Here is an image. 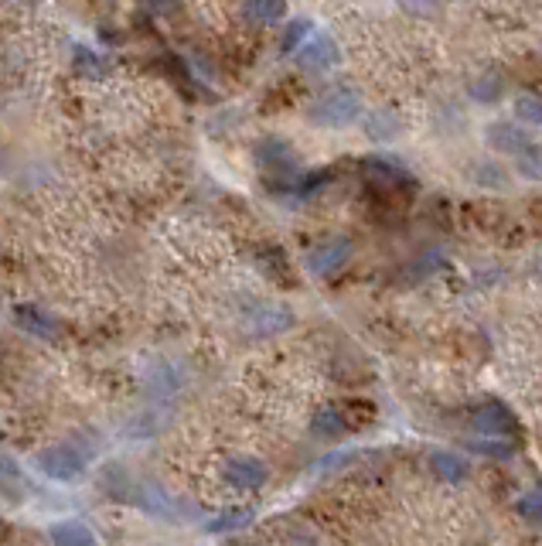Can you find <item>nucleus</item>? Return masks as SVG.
I'll return each mask as SVG.
<instances>
[{
  "instance_id": "obj_1",
  "label": "nucleus",
  "mask_w": 542,
  "mask_h": 546,
  "mask_svg": "<svg viewBox=\"0 0 542 546\" xmlns=\"http://www.w3.org/2000/svg\"><path fill=\"white\" fill-rule=\"evenodd\" d=\"M358 117H362V96H358L352 86L324 89L311 106V120L318 123V127H331V130L352 127Z\"/></svg>"
},
{
  "instance_id": "obj_2",
  "label": "nucleus",
  "mask_w": 542,
  "mask_h": 546,
  "mask_svg": "<svg viewBox=\"0 0 542 546\" xmlns=\"http://www.w3.org/2000/svg\"><path fill=\"white\" fill-rule=\"evenodd\" d=\"M471 427L481 441H508L515 444L519 437V417L498 400H488L485 407H478L471 413Z\"/></svg>"
},
{
  "instance_id": "obj_3",
  "label": "nucleus",
  "mask_w": 542,
  "mask_h": 546,
  "mask_svg": "<svg viewBox=\"0 0 542 546\" xmlns=\"http://www.w3.org/2000/svg\"><path fill=\"white\" fill-rule=\"evenodd\" d=\"M38 468L52 482H79L86 475V454L72 444H48L45 451H38Z\"/></svg>"
},
{
  "instance_id": "obj_4",
  "label": "nucleus",
  "mask_w": 542,
  "mask_h": 546,
  "mask_svg": "<svg viewBox=\"0 0 542 546\" xmlns=\"http://www.w3.org/2000/svg\"><path fill=\"white\" fill-rule=\"evenodd\" d=\"M352 250L355 246L348 236L324 239V243H318L311 253H307V270H311L314 277H335V273L345 270V263L352 260Z\"/></svg>"
},
{
  "instance_id": "obj_5",
  "label": "nucleus",
  "mask_w": 542,
  "mask_h": 546,
  "mask_svg": "<svg viewBox=\"0 0 542 546\" xmlns=\"http://www.w3.org/2000/svg\"><path fill=\"white\" fill-rule=\"evenodd\" d=\"M133 502H137L147 516H157V519H164V523L188 519L185 516V509H188L185 502H181L178 495H171L168 488H161V485H140L137 492H133Z\"/></svg>"
},
{
  "instance_id": "obj_6",
  "label": "nucleus",
  "mask_w": 542,
  "mask_h": 546,
  "mask_svg": "<svg viewBox=\"0 0 542 546\" xmlns=\"http://www.w3.org/2000/svg\"><path fill=\"white\" fill-rule=\"evenodd\" d=\"M222 478L229 482L232 488H239V492H256V488H263L270 482V468L263 465L260 458H229L222 468Z\"/></svg>"
},
{
  "instance_id": "obj_7",
  "label": "nucleus",
  "mask_w": 542,
  "mask_h": 546,
  "mask_svg": "<svg viewBox=\"0 0 542 546\" xmlns=\"http://www.w3.org/2000/svg\"><path fill=\"white\" fill-rule=\"evenodd\" d=\"M338 59H341V52H338L335 38H328V35H318L297 48V65L307 72H328V69H335Z\"/></svg>"
},
{
  "instance_id": "obj_8",
  "label": "nucleus",
  "mask_w": 542,
  "mask_h": 546,
  "mask_svg": "<svg viewBox=\"0 0 542 546\" xmlns=\"http://www.w3.org/2000/svg\"><path fill=\"white\" fill-rule=\"evenodd\" d=\"M294 325V311L280 308V304H253L246 314V328L253 335H280Z\"/></svg>"
},
{
  "instance_id": "obj_9",
  "label": "nucleus",
  "mask_w": 542,
  "mask_h": 546,
  "mask_svg": "<svg viewBox=\"0 0 542 546\" xmlns=\"http://www.w3.org/2000/svg\"><path fill=\"white\" fill-rule=\"evenodd\" d=\"M48 540L55 546H96V533L82 519H58L48 526Z\"/></svg>"
},
{
  "instance_id": "obj_10",
  "label": "nucleus",
  "mask_w": 542,
  "mask_h": 546,
  "mask_svg": "<svg viewBox=\"0 0 542 546\" xmlns=\"http://www.w3.org/2000/svg\"><path fill=\"white\" fill-rule=\"evenodd\" d=\"M485 137H488V147H495V151H502V154H519L522 147H529V137H525V130L519 127V123H491V127L485 130Z\"/></svg>"
},
{
  "instance_id": "obj_11",
  "label": "nucleus",
  "mask_w": 542,
  "mask_h": 546,
  "mask_svg": "<svg viewBox=\"0 0 542 546\" xmlns=\"http://www.w3.org/2000/svg\"><path fill=\"white\" fill-rule=\"evenodd\" d=\"M430 468H433V475H437L440 482H447V485H461L464 478L471 475V465L454 451H437L430 458Z\"/></svg>"
},
{
  "instance_id": "obj_12",
  "label": "nucleus",
  "mask_w": 542,
  "mask_h": 546,
  "mask_svg": "<svg viewBox=\"0 0 542 546\" xmlns=\"http://www.w3.org/2000/svg\"><path fill=\"white\" fill-rule=\"evenodd\" d=\"M14 321H18V328L38 338H52L58 332L52 314H45L41 308H35V304H18V308H14Z\"/></svg>"
},
{
  "instance_id": "obj_13",
  "label": "nucleus",
  "mask_w": 542,
  "mask_h": 546,
  "mask_svg": "<svg viewBox=\"0 0 542 546\" xmlns=\"http://www.w3.org/2000/svg\"><path fill=\"white\" fill-rule=\"evenodd\" d=\"M311 434L321 437V441H338V437L348 434V420L338 407H321L311 417Z\"/></svg>"
},
{
  "instance_id": "obj_14",
  "label": "nucleus",
  "mask_w": 542,
  "mask_h": 546,
  "mask_svg": "<svg viewBox=\"0 0 542 546\" xmlns=\"http://www.w3.org/2000/svg\"><path fill=\"white\" fill-rule=\"evenodd\" d=\"M243 18L249 24H280L287 18V4H280V0H249V4H243Z\"/></svg>"
},
{
  "instance_id": "obj_15",
  "label": "nucleus",
  "mask_w": 542,
  "mask_h": 546,
  "mask_svg": "<svg viewBox=\"0 0 542 546\" xmlns=\"http://www.w3.org/2000/svg\"><path fill=\"white\" fill-rule=\"evenodd\" d=\"M365 175H372L375 181H382V185H399V181H406V171L399 168L396 161H389V157H365Z\"/></svg>"
},
{
  "instance_id": "obj_16",
  "label": "nucleus",
  "mask_w": 542,
  "mask_h": 546,
  "mask_svg": "<svg viewBox=\"0 0 542 546\" xmlns=\"http://www.w3.org/2000/svg\"><path fill=\"white\" fill-rule=\"evenodd\" d=\"M260 164H263V168L290 171V168H294V151H290L283 140H266V144L260 147Z\"/></svg>"
},
{
  "instance_id": "obj_17",
  "label": "nucleus",
  "mask_w": 542,
  "mask_h": 546,
  "mask_svg": "<svg viewBox=\"0 0 542 546\" xmlns=\"http://www.w3.org/2000/svg\"><path fill=\"white\" fill-rule=\"evenodd\" d=\"M249 519H253V509H225V512H219L215 519H208L205 523V529L208 533H232V529H243Z\"/></svg>"
},
{
  "instance_id": "obj_18",
  "label": "nucleus",
  "mask_w": 542,
  "mask_h": 546,
  "mask_svg": "<svg viewBox=\"0 0 542 546\" xmlns=\"http://www.w3.org/2000/svg\"><path fill=\"white\" fill-rule=\"evenodd\" d=\"M515 171L529 181H542V144H529L515 154Z\"/></svg>"
},
{
  "instance_id": "obj_19",
  "label": "nucleus",
  "mask_w": 542,
  "mask_h": 546,
  "mask_svg": "<svg viewBox=\"0 0 542 546\" xmlns=\"http://www.w3.org/2000/svg\"><path fill=\"white\" fill-rule=\"evenodd\" d=\"M471 99L474 103H485V106H491V103H498L502 99V93H505V82L498 79V76H481V79H474L471 82Z\"/></svg>"
},
{
  "instance_id": "obj_20",
  "label": "nucleus",
  "mask_w": 542,
  "mask_h": 546,
  "mask_svg": "<svg viewBox=\"0 0 542 546\" xmlns=\"http://www.w3.org/2000/svg\"><path fill=\"white\" fill-rule=\"evenodd\" d=\"M365 130H369L372 140H389L399 134V120L393 110H375L369 123H365Z\"/></svg>"
},
{
  "instance_id": "obj_21",
  "label": "nucleus",
  "mask_w": 542,
  "mask_h": 546,
  "mask_svg": "<svg viewBox=\"0 0 542 546\" xmlns=\"http://www.w3.org/2000/svg\"><path fill=\"white\" fill-rule=\"evenodd\" d=\"M515 117L529 127H542V93H522L515 99Z\"/></svg>"
},
{
  "instance_id": "obj_22",
  "label": "nucleus",
  "mask_w": 542,
  "mask_h": 546,
  "mask_svg": "<svg viewBox=\"0 0 542 546\" xmlns=\"http://www.w3.org/2000/svg\"><path fill=\"white\" fill-rule=\"evenodd\" d=\"M515 512H519L522 519H532V523H542V485L529 488V492H525L522 499L515 502Z\"/></svg>"
},
{
  "instance_id": "obj_23",
  "label": "nucleus",
  "mask_w": 542,
  "mask_h": 546,
  "mask_svg": "<svg viewBox=\"0 0 542 546\" xmlns=\"http://www.w3.org/2000/svg\"><path fill=\"white\" fill-rule=\"evenodd\" d=\"M0 485H4L11 495H24L21 488H28V485H24V478H21V468L14 465L11 458H0Z\"/></svg>"
},
{
  "instance_id": "obj_24",
  "label": "nucleus",
  "mask_w": 542,
  "mask_h": 546,
  "mask_svg": "<svg viewBox=\"0 0 542 546\" xmlns=\"http://www.w3.org/2000/svg\"><path fill=\"white\" fill-rule=\"evenodd\" d=\"M471 451L485 454V458H512L515 444H508V441H471Z\"/></svg>"
},
{
  "instance_id": "obj_25",
  "label": "nucleus",
  "mask_w": 542,
  "mask_h": 546,
  "mask_svg": "<svg viewBox=\"0 0 542 546\" xmlns=\"http://www.w3.org/2000/svg\"><path fill=\"white\" fill-rule=\"evenodd\" d=\"M75 65H79L82 72H89V76H99V72L110 69V62L99 59V55H89V48H75Z\"/></svg>"
},
{
  "instance_id": "obj_26",
  "label": "nucleus",
  "mask_w": 542,
  "mask_h": 546,
  "mask_svg": "<svg viewBox=\"0 0 542 546\" xmlns=\"http://www.w3.org/2000/svg\"><path fill=\"white\" fill-rule=\"evenodd\" d=\"M307 35H311V21H304V18L294 21L287 28V35H283V52H297L300 41H304Z\"/></svg>"
},
{
  "instance_id": "obj_27",
  "label": "nucleus",
  "mask_w": 542,
  "mask_h": 546,
  "mask_svg": "<svg viewBox=\"0 0 542 546\" xmlns=\"http://www.w3.org/2000/svg\"><path fill=\"white\" fill-rule=\"evenodd\" d=\"M11 168H14V154L7 151L4 144H0V181H4L7 175H11Z\"/></svg>"
}]
</instances>
